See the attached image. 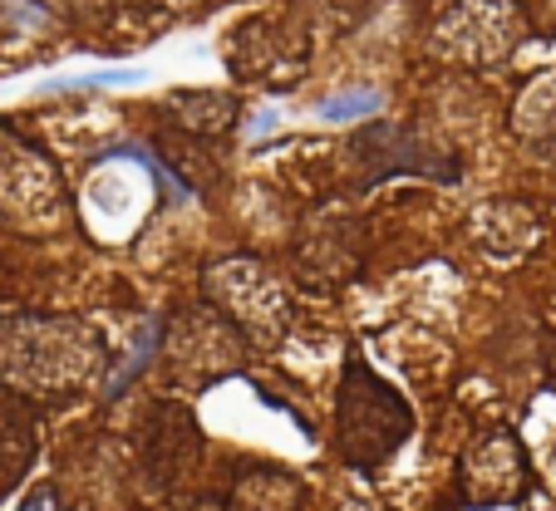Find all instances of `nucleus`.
<instances>
[{
  "label": "nucleus",
  "mask_w": 556,
  "mask_h": 511,
  "mask_svg": "<svg viewBox=\"0 0 556 511\" xmlns=\"http://www.w3.org/2000/svg\"><path fill=\"white\" fill-rule=\"evenodd\" d=\"M207 291L217 305L247 301L227 315L237 320L242 334H252L256 345L276 340V334L286 330V320H291V301H286V291L276 285V276L262 271V261H222V271L207 276Z\"/></svg>",
  "instance_id": "7ed1b4c3"
},
{
  "label": "nucleus",
  "mask_w": 556,
  "mask_h": 511,
  "mask_svg": "<svg viewBox=\"0 0 556 511\" xmlns=\"http://www.w3.org/2000/svg\"><path fill=\"white\" fill-rule=\"evenodd\" d=\"M458 491L468 507H507L527 491V458L513 433H488L472 443L458 468Z\"/></svg>",
  "instance_id": "39448f33"
},
{
  "label": "nucleus",
  "mask_w": 556,
  "mask_h": 511,
  "mask_svg": "<svg viewBox=\"0 0 556 511\" xmlns=\"http://www.w3.org/2000/svg\"><path fill=\"white\" fill-rule=\"evenodd\" d=\"M35 458V423H30V408L0 384V491L15 487L25 477Z\"/></svg>",
  "instance_id": "423d86ee"
},
{
  "label": "nucleus",
  "mask_w": 556,
  "mask_h": 511,
  "mask_svg": "<svg viewBox=\"0 0 556 511\" xmlns=\"http://www.w3.org/2000/svg\"><path fill=\"white\" fill-rule=\"evenodd\" d=\"M25 511H45V507H40V501H30V507H25Z\"/></svg>",
  "instance_id": "9d476101"
},
{
  "label": "nucleus",
  "mask_w": 556,
  "mask_h": 511,
  "mask_svg": "<svg viewBox=\"0 0 556 511\" xmlns=\"http://www.w3.org/2000/svg\"><path fill=\"white\" fill-rule=\"evenodd\" d=\"M552 369H556V349H552Z\"/></svg>",
  "instance_id": "9b49d317"
},
{
  "label": "nucleus",
  "mask_w": 556,
  "mask_h": 511,
  "mask_svg": "<svg viewBox=\"0 0 556 511\" xmlns=\"http://www.w3.org/2000/svg\"><path fill=\"white\" fill-rule=\"evenodd\" d=\"M231 511H301V487L286 472L256 468L237 482L231 491Z\"/></svg>",
  "instance_id": "0eeeda50"
},
{
  "label": "nucleus",
  "mask_w": 556,
  "mask_h": 511,
  "mask_svg": "<svg viewBox=\"0 0 556 511\" xmlns=\"http://www.w3.org/2000/svg\"><path fill=\"white\" fill-rule=\"evenodd\" d=\"M522 35V11L513 0H458L439 25V40L448 54H463L468 64H493L513 50Z\"/></svg>",
  "instance_id": "20e7f679"
},
{
  "label": "nucleus",
  "mask_w": 556,
  "mask_h": 511,
  "mask_svg": "<svg viewBox=\"0 0 556 511\" xmlns=\"http://www.w3.org/2000/svg\"><path fill=\"white\" fill-rule=\"evenodd\" d=\"M99 334L79 320H11L0 324V374L15 379L11 388H79V379L99 365Z\"/></svg>",
  "instance_id": "f257e3e1"
},
{
  "label": "nucleus",
  "mask_w": 556,
  "mask_h": 511,
  "mask_svg": "<svg viewBox=\"0 0 556 511\" xmlns=\"http://www.w3.org/2000/svg\"><path fill=\"white\" fill-rule=\"evenodd\" d=\"M340 452L350 468H375L389 452H400V443L409 438L414 418L404 404L365 359L345 365V384H340Z\"/></svg>",
  "instance_id": "f03ea898"
},
{
  "label": "nucleus",
  "mask_w": 556,
  "mask_h": 511,
  "mask_svg": "<svg viewBox=\"0 0 556 511\" xmlns=\"http://www.w3.org/2000/svg\"><path fill=\"white\" fill-rule=\"evenodd\" d=\"M536 11H542L546 25H556V0H536Z\"/></svg>",
  "instance_id": "1a4fd4ad"
},
{
  "label": "nucleus",
  "mask_w": 556,
  "mask_h": 511,
  "mask_svg": "<svg viewBox=\"0 0 556 511\" xmlns=\"http://www.w3.org/2000/svg\"><path fill=\"white\" fill-rule=\"evenodd\" d=\"M379 108V94H340V99H326L320 104V118H330V124H345V118H365Z\"/></svg>",
  "instance_id": "6e6552de"
}]
</instances>
